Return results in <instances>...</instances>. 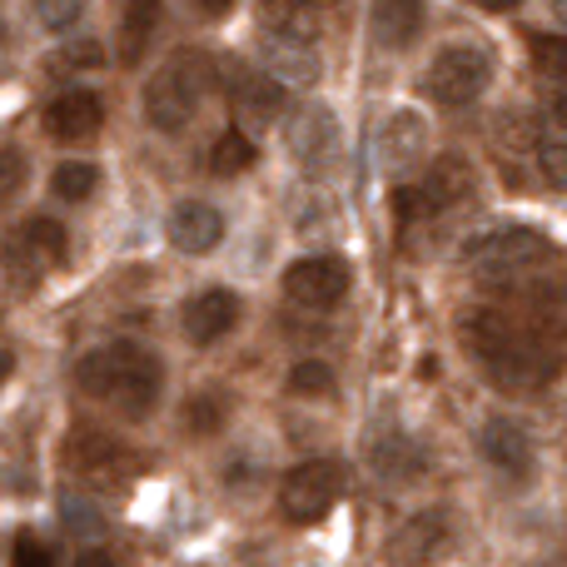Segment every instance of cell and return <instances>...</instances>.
<instances>
[{
  "instance_id": "1",
  "label": "cell",
  "mask_w": 567,
  "mask_h": 567,
  "mask_svg": "<svg viewBox=\"0 0 567 567\" xmlns=\"http://www.w3.org/2000/svg\"><path fill=\"white\" fill-rule=\"evenodd\" d=\"M463 339H468L473 359L483 363V373L498 389H513V393L543 389L548 379H558L567 359L558 329H548L543 319H518L508 309L463 313Z\"/></svg>"
},
{
  "instance_id": "2",
  "label": "cell",
  "mask_w": 567,
  "mask_h": 567,
  "mask_svg": "<svg viewBox=\"0 0 567 567\" xmlns=\"http://www.w3.org/2000/svg\"><path fill=\"white\" fill-rule=\"evenodd\" d=\"M75 383L90 393V399L120 409L125 419H145V413L159 403V389H165V363H159L145 343L115 339V343H105V349L80 359Z\"/></svg>"
},
{
  "instance_id": "3",
  "label": "cell",
  "mask_w": 567,
  "mask_h": 567,
  "mask_svg": "<svg viewBox=\"0 0 567 567\" xmlns=\"http://www.w3.org/2000/svg\"><path fill=\"white\" fill-rule=\"evenodd\" d=\"M215 85V55L205 50H179L165 70H155L145 85V120L165 135H179V130L195 120L199 95Z\"/></svg>"
},
{
  "instance_id": "4",
  "label": "cell",
  "mask_w": 567,
  "mask_h": 567,
  "mask_svg": "<svg viewBox=\"0 0 567 567\" xmlns=\"http://www.w3.org/2000/svg\"><path fill=\"white\" fill-rule=\"evenodd\" d=\"M553 259V245L538 235V229H488L478 235L468 249H463V265L473 269L483 284H518L528 275H538L543 265Z\"/></svg>"
},
{
  "instance_id": "5",
  "label": "cell",
  "mask_w": 567,
  "mask_h": 567,
  "mask_svg": "<svg viewBox=\"0 0 567 567\" xmlns=\"http://www.w3.org/2000/svg\"><path fill=\"white\" fill-rule=\"evenodd\" d=\"M349 488V473L339 458H303L284 473L279 483V508L289 523H323L333 513V503Z\"/></svg>"
},
{
  "instance_id": "6",
  "label": "cell",
  "mask_w": 567,
  "mask_h": 567,
  "mask_svg": "<svg viewBox=\"0 0 567 567\" xmlns=\"http://www.w3.org/2000/svg\"><path fill=\"white\" fill-rule=\"evenodd\" d=\"M493 80V60L483 45H443L439 55L423 70V90H429L433 105L443 110H463L488 90Z\"/></svg>"
},
{
  "instance_id": "7",
  "label": "cell",
  "mask_w": 567,
  "mask_h": 567,
  "mask_svg": "<svg viewBox=\"0 0 567 567\" xmlns=\"http://www.w3.org/2000/svg\"><path fill=\"white\" fill-rule=\"evenodd\" d=\"M65 255H70L65 225H60V219H50V215H35V219H25V225L10 235L6 269H10V279L30 289V284H40L55 265H65Z\"/></svg>"
},
{
  "instance_id": "8",
  "label": "cell",
  "mask_w": 567,
  "mask_h": 567,
  "mask_svg": "<svg viewBox=\"0 0 567 567\" xmlns=\"http://www.w3.org/2000/svg\"><path fill=\"white\" fill-rule=\"evenodd\" d=\"M353 284V269L343 265L339 255H309V259H293L289 269H284V293H289L299 309H333V303L349 293Z\"/></svg>"
},
{
  "instance_id": "9",
  "label": "cell",
  "mask_w": 567,
  "mask_h": 567,
  "mask_svg": "<svg viewBox=\"0 0 567 567\" xmlns=\"http://www.w3.org/2000/svg\"><path fill=\"white\" fill-rule=\"evenodd\" d=\"M65 463L90 483H115L135 473V453L115 439V433L95 429V423H80L65 439Z\"/></svg>"
},
{
  "instance_id": "10",
  "label": "cell",
  "mask_w": 567,
  "mask_h": 567,
  "mask_svg": "<svg viewBox=\"0 0 567 567\" xmlns=\"http://www.w3.org/2000/svg\"><path fill=\"white\" fill-rule=\"evenodd\" d=\"M100 125H105V105H100V95L85 85L60 90V95L45 105V135L50 140L80 145V140H95Z\"/></svg>"
},
{
  "instance_id": "11",
  "label": "cell",
  "mask_w": 567,
  "mask_h": 567,
  "mask_svg": "<svg viewBox=\"0 0 567 567\" xmlns=\"http://www.w3.org/2000/svg\"><path fill=\"white\" fill-rule=\"evenodd\" d=\"M235 323H239V293L235 289H199L195 299L179 309V329H185V339L199 343V349L219 343Z\"/></svg>"
},
{
  "instance_id": "12",
  "label": "cell",
  "mask_w": 567,
  "mask_h": 567,
  "mask_svg": "<svg viewBox=\"0 0 567 567\" xmlns=\"http://www.w3.org/2000/svg\"><path fill=\"white\" fill-rule=\"evenodd\" d=\"M439 548H449V518L439 508H423L389 538V567H423L439 558Z\"/></svg>"
},
{
  "instance_id": "13",
  "label": "cell",
  "mask_w": 567,
  "mask_h": 567,
  "mask_svg": "<svg viewBox=\"0 0 567 567\" xmlns=\"http://www.w3.org/2000/svg\"><path fill=\"white\" fill-rule=\"evenodd\" d=\"M165 235L179 255H209L225 239V215L215 205H205V199H185V205L169 209Z\"/></svg>"
},
{
  "instance_id": "14",
  "label": "cell",
  "mask_w": 567,
  "mask_h": 567,
  "mask_svg": "<svg viewBox=\"0 0 567 567\" xmlns=\"http://www.w3.org/2000/svg\"><path fill=\"white\" fill-rule=\"evenodd\" d=\"M284 140H289V155L299 159L303 169H323L333 145H339V125H333V115L323 105H303V110H293Z\"/></svg>"
},
{
  "instance_id": "15",
  "label": "cell",
  "mask_w": 567,
  "mask_h": 567,
  "mask_svg": "<svg viewBox=\"0 0 567 567\" xmlns=\"http://www.w3.org/2000/svg\"><path fill=\"white\" fill-rule=\"evenodd\" d=\"M478 449H483V458L493 463L498 473H508V478H528V468H533V433L523 429L518 419H488L483 423V433H478Z\"/></svg>"
},
{
  "instance_id": "16",
  "label": "cell",
  "mask_w": 567,
  "mask_h": 567,
  "mask_svg": "<svg viewBox=\"0 0 567 567\" xmlns=\"http://www.w3.org/2000/svg\"><path fill=\"white\" fill-rule=\"evenodd\" d=\"M369 468L379 473L383 483H413L429 473V453H423L409 433L383 429V433H373V443H369Z\"/></svg>"
},
{
  "instance_id": "17",
  "label": "cell",
  "mask_w": 567,
  "mask_h": 567,
  "mask_svg": "<svg viewBox=\"0 0 567 567\" xmlns=\"http://www.w3.org/2000/svg\"><path fill=\"white\" fill-rule=\"evenodd\" d=\"M255 16H259V35H275V40H303V45H313L323 30V16L313 6H303V0H259Z\"/></svg>"
},
{
  "instance_id": "18",
  "label": "cell",
  "mask_w": 567,
  "mask_h": 567,
  "mask_svg": "<svg viewBox=\"0 0 567 567\" xmlns=\"http://www.w3.org/2000/svg\"><path fill=\"white\" fill-rule=\"evenodd\" d=\"M259 60H265V70L275 80H284V85H319L323 65L319 55H313V45H303V40H275L265 35V45H259Z\"/></svg>"
},
{
  "instance_id": "19",
  "label": "cell",
  "mask_w": 567,
  "mask_h": 567,
  "mask_svg": "<svg viewBox=\"0 0 567 567\" xmlns=\"http://www.w3.org/2000/svg\"><path fill=\"white\" fill-rule=\"evenodd\" d=\"M423 199L433 205V215L439 209H453V205H463V199L473 195V169H468V159L463 155H439L429 165V175H423Z\"/></svg>"
},
{
  "instance_id": "20",
  "label": "cell",
  "mask_w": 567,
  "mask_h": 567,
  "mask_svg": "<svg viewBox=\"0 0 567 567\" xmlns=\"http://www.w3.org/2000/svg\"><path fill=\"white\" fill-rule=\"evenodd\" d=\"M423 140H429V125H423V115H413V110H399V115L383 125V140H379L383 165L409 169L413 159L423 155Z\"/></svg>"
},
{
  "instance_id": "21",
  "label": "cell",
  "mask_w": 567,
  "mask_h": 567,
  "mask_svg": "<svg viewBox=\"0 0 567 567\" xmlns=\"http://www.w3.org/2000/svg\"><path fill=\"white\" fill-rule=\"evenodd\" d=\"M423 30V0H373V35L389 50L413 45Z\"/></svg>"
},
{
  "instance_id": "22",
  "label": "cell",
  "mask_w": 567,
  "mask_h": 567,
  "mask_svg": "<svg viewBox=\"0 0 567 567\" xmlns=\"http://www.w3.org/2000/svg\"><path fill=\"white\" fill-rule=\"evenodd\" d=\"M159 0H125V16H120V65H140V55L150 50L159 30Z\"/></svg>"
},
{
  "instance_id": "23",
  "label": "cell",
  "mask_w": 567,
  "mask_h": 567,
  "mask_svg": "<svg viewBox=\"0 0 567 567\" xmlns=\"http://www.w3.org/2000/svg\"><path fill=\"white\" fill-rule=\"evenodd\" d=\"M229 419V403L219 399V393L199 389L195 399H185V409H179V429L195 433V439H209V433H219Z\"/></svg>"
},
{
  "instance_id": "24",
  "label": "cell",
  "mask_w": 567,
  "mask_h": 567,
  "mask_svg": "<svg viewBox=\"0 0 567 567\" xmlns=\"http://www.w3.org/2000/svg\"><path fill=\"white\" fill-rule=\"evenodd\" d=\"M249 165H255V145H249L245 130H225V135L209 145V175L235 179V175H245Z\"/></svg>"
},
{
  "instance_id": "25",
  "label": "cell",
  "mask_w": 567,
  "mask_h": 567,
  "mask_svg": "<svg viewBox=\"0 0 567 567\" xmlns=\"http://www.w3.org/2000/svg\"><path fill=\"white\" fill-rule=\"evenodd\" d=\"M95 185H100V169L90 165V159H65V165H55V175H50V189H55L60 199H70V205L90 199Z\"/></svg>"
},
{
  "instance_id": "26",
  "label": "cell",
  "mask_w": 567,
  "mask_h": 567,
  "mask_svg": "<svg viewBox=\"0 0 567 567\" xmlns=\"http://www.w3.org/2000/svg\"><path fill=\"white\" fill-rule=\"evenodd\" d=\"M533 169H538L548 185H558V189H567V135H543L538 145H533Z\"/></svg>"
},
{
  "instance_id": "27",
  "label": "cell",
  "mask_w": 567,
  "mask_h": 567,
  "mask_svg": "<svg viewBox=\"0 0 567 567\" xmlns=\"http://www.w3.org/2000/svg\"><path fill=\"white\" fill-rule=\"evenodd\" d=\"M289 393L293 399H323V393H333V369L319 359H299L289 369Z\"/></svg>"
},
{
  "instance_id": "28",
  "label": "cell",
  "mask_w": 567,
  "mask_h": 567,
  "mask_svg": "<svg viewBox=\"0 0 567 567\" xmlns=\"http://www.w3.org/2000/svg\"><path fill=\"white\" fill-rule=\"evenodd\" d=\"M35 20L40 30H55V35H65L70 25H80V16H85V0H35Z\"/></svg>"
},
{
  "instance_id": "29",
  "label": "cell",
  "mask_w": 567,
  "mask_h": 567,
  "mask_svg": "<svg viewBox=\"0 0 567 567\" xmlns=\"http://www.w3.org/2000/svg\"><path fill=\"white\" fill-rule=\"evenodd\" d=\"M533 65H538L548 80L567 85V35H538L533 40Z\"/></svg>"
},
{
  "instance_id": "30",
  "label": "cell",
  "mask_w": 567,
  "mask_h": 567,
  "mask_svg": "<svg viewBox=\"0 0 567 567\" xmlns=\"http://www.w3.org/2000/svg\"><path fill=\"white\" fill-rule=\"evenodd\" d=\"M25 175H30L25 155H20V150H0V205H10V199L25 189Z\"/></svg>"
},
{
  "instance_id": "31",
  "label": "cell",
  "mask_w": 567,
  "mask_h": 567,
  "mask_svg": "<svg viewBox=\"0 0 567 567\" xmlns=\"http://www.w3.org/2000/svg\"><path fill=\"white\" fill-rule=\"evenodd\" d=\"M55 65L60 70H100L105 65V45H100V40H75V45H65L55 55Z\"/></svg>"
},
{
  "instance_id": "32",
  "label": "cell",
  "mask_w": 567,
  "mask_h": 567,
  "mask_svg": "<svg viewBox=\"0 0 567 567\" xmlns=\"http://www.w3.org/2000/svg\"><path fill=\"white\" fill-rule=\"evenodd\" d=\"M10 567H55V558H50V548H40V538L20 533L16 548H10Z\"/></svg>"
},
{
  "instance_id": "33",
  "label": "cell",
  "mask_w": 567,
  "mask_h": 567,
  "mask_svg": "<svg viewBox=\"0 0 567 567\" xmlns=\"http://www.w3.org/2000/svg\"><path fill=\"white\" fill-rule=\"evenodd\" d=\"M543 120H548L553 135H567V85L553 90V95L543 100Z\"/></svg>"
},
{
  "instance_id": "34",
  "label": "cell",
  "mask_w": 567,
  "mask_h": 567,
  "mask_svg": "<svg viewBox=\"0 0 567 567\" xmlns=\"http://www.w3.org/2000/svg\"><path fill=\"white\" fill-rule=\"evenodd\" d=\"M75 567H120V563L110 558L105 548H85V553H80V563H75Z\"/></svg>"
},
{
  "instance_id": "35",
  "label": "cell",
  "mask_w": 567,
  "mask_h": 567,
  "mask_svg": "<svg viewBox=\"0 0 567 567\" xmlns=\"http://www.w3.org/2000/svg\"><path fill=\"white\" fill-rule=\"evenodd\" d=\"M195 6H199V10H205V16H225V10H229V6H235V0H195Z\"/></svg>"
},
{
  "instance_id": "36",
  "label": "cell",
  "mask_w": 567,
  "mask_h": 567,
  "mask_svg": "<svg viewBox=\"0 0 567 567\" xmlns=\"http://www.w3.org/2000/svg\"><path fill=\"white\" fill-rule=\"evenodd\" d=\"M473 6H483V10H513V6H523V0H473Z\"/></svg>"
},
{
  "instance_id": "37",
  "label": "cell",
  "mask_w": 567,
  "mask_h": 567,
  "mask_svg": "<svg viewBox=\"0 0 567 567\" xmlns=\"http://www.w3.org/2000/svg\"><path fill=\"white\" fill-rule=\"evenodd\" d=\"M553 16H558L563 25H567V0H553Z\"/></svg>"
},
{
  "instance_id": "38",
  "label": "cell",
  "mask_w": 567,
  "mask_h": 567,
  "mask_svg": "<svg viewBox=\"0 0 567 567\" xmlns=\"http://www.w3.org/2000/svg\"><path fill=\"white\" fill-rule=\"evenodd\" d=\"M303 6H313V10H329V6H339V0H303Z\"/></svg>"
},
{
  "instance_id": "39",
  "label": "cell",
  "mask_w": 567,
  "mask_h": 567,
  "mask_svg": "<svg viewBox=\"0 0 567 567\" xmlns=\"http://www.w3.org/2000/svg\"><path fill=\"white\" fill-rule=\"evenodd\" d=\"M6 373H10V359H6V353H0V383H6Z\"/></svg>"
},
{
  "instance_id": "40",
  "label": "cell",
  "mask_w": 567,
  "mask_h": 567,
  "mask_svg": "<svg viewBox=\"0 0 567 567\" xmlns=\"http://www.w3.org/2000/svg\"><path fill=\"white\" fill-rule=\"evenodd\" d=\"M0 40H6V20H0Z\"/></svg>"
}]
</instances>
